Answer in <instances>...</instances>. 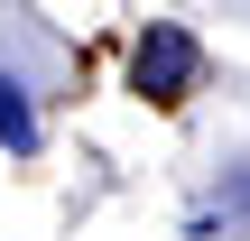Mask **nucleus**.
<instances>
[{"instance_id": "f257e3e1", "label": "nucleus", "mask_w": 250, "mask_h": 241, "mask_svg": "<svg viewBox=\"0 0 250 241\" xmlns=\"http://www.w3.org/2000/svg\"><path fill=\"white\" fill-rule=\"evenodd\" d=\"M195 74H204V46H195L176 19H148L139 46H130V93H139V102H186Z\"/></svg>"}, {"instance_id": "f03ea898", "label": "nucleus", "mask_w": 250, "mask_h": 241, "mask_svg": "<svg viewBox=\"0 0 250 241\" xmlns=\"http://www.w3.org/2000/svg\"><path fill=\"white\" fill-rule=\"evenodd\" d=\"M0 149H9V158H37V149H46V130H37V102H28V84H19L9 65H0Z\"/></svg>"}, {"instance_id": "7ed1b4c3", "label": "nucleus", "mask_w": 250, "mask_h": 241, "mask_svg": "<svg viewBox=\"0 0 250 241\" xmlns=\"http://www.w3.org/2000/svg\"><path fill=\"white\" fill-rule=\"evenodd\" d=\"M223 214H250V167H241V176H223Z\"/></svg>"}]
</instances>
